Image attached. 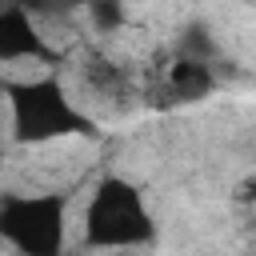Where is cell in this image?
Wrapping results in <instances>:
<instances>
[{
  "label": "cell",
  "instance_id": "cell-1",
  "mask_svg": "<svg viewBox=\"0 0 256 256\" xmlns=\"http://www.w3.org/2000/svg\"><path fill=\"white\" fill-rule=\"evenodd\" d=\"M156 236L152 212L136 184L124 176H104L84 208V244L88 248H136Z\"/></svg>",
  "mask_w": 256,
  "mask_h": 256
},
{
  "label": "cell",
  "instance_id": "cell-2",
  "mask_svg": "<svg viewBox=\"0 0 256 256\" xmlns=\"http://www.w3.org/2000/svg\"><path fill=\"white\" fill-rule=\"evenodd\" d=\"M8 104H12V136L20 144H48V140L88 128V120L72 108V100L56 76L8 84Z\"/></svg>",
  "mask_w": 256,
  "mask_h": 256
},
{
  "label": "cell",
  "instance_id": "cell-3",
  "mask_svg": "<svg viewBox=\"0 0 256 256\" xmlns=\"http://www.w3.org/2000/svg\"><path fill=\"white\" fill-rule=\"evenodd\" d=\"M0 236L20 256H64V196H4L0 200Z\"/></svg>",
  "mask_w": 256,
  "mask_h": 256
},
{
  "label": "cell",
  "instance_id": "cell-4",
  "mask_svg": "<svg viewBox=\"0 0 256 256\" xmlns=\"http://www.w3.org/2000/svg\"><path fill=\"white\" fill-rule=\"evenodd\" d=\"M212 88H216V72H212L208 60L176 56V60L168 64V72H164V92H168V100H176V104H196V100L212 96Z\"/></svg>",
  "mask_w": 256,
  "mask_h": 256
},
{
  "label": "cell",
  "instance_id": "cell-5",
  "mask_svg": "<svg viewBox=\"0 0 256 256\" xmlns=\"http://www.w3.org/2000/svg\"><path fill=\"white\" fill-rule=\"evenodd\" d=\"M28 56H48L44 36L28 20L24 8H0V60H28Z\"/></svg>",
  "mask_w": 256,
  "mask_h": 256
},
{
  "label": "cell",
  "instance_id": "cell-6",
  "mask_svg": "<svg viewBox=\"0 0 256 256\" xmlns=\"http://www.w3.org/2000/svg\"><path fill=\"white\" fill-rule=\"evenodd\" d=\"M88 12H92L96 32H116L124 24V4L120 0H88Z\"/></svg>",
  "mask_w": 256,
  "mask_h": 256
},
{
  "label": "cell",
  "instance_id": "cell-7",
  "mask_svg": "<svg viewBox=\"0 0 256 256\" xmlns=\"http://www.w3.org/2000/svg\"><path fill=\"white\" fill-rule=\"evenodd\" d=\"M84 76H88V84H96V88H116V84H120V68H116L112 60H104V56H92L88 68H84Z\"/></svg>",
  "mask_w": 256,
  "mask_h": 256
},
{
  "label": "cell",
  "instance_id": "cell-8",
  "mask_svg": "<svg viewBox=\"0 0 256 256\" xmlns=\"http://www.w3.org/2000/svg\"><path fill=\"white\" fill-rule=\"evenodd\" d=\"M60 8H80V4H88V0H56Z\"/></svg>",
  "mask_w": 256,
  "mask_h": 256
},
{
  "label": "cell",
  "instance_id": "cell-9",
  "mask_svg": "<svg viewBox=\"0 0 256 256\" xmlns=\"http://www.w3.org/2000/svg\"><path fill=\"white\" fill-rule=\"evenodd\" d=\"M0 168H4V148H0Z\"/></svg>",
  "mask_w": 256,
  "mask_h": 256
}]
</instances>
